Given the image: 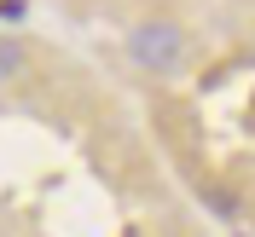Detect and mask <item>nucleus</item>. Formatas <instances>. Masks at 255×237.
Listing matches in <instances>:
<instances>
[{
  "instance_id": "f257e3e1",
  "label": "nucleus",
  "mask_w": 255,
  "mask_h": 237,
  "mask_svg": "<svg viewBox=\"0 0 255 237\" xmlns=\"http://www.w3.org/2000/svg\"><path fill=\"white\" fill-rule=\"evenodd\" d=\"M128 52H133L151 76H168V70H180V58H186V35H180L174 23H145V29L128 35Z\"/></svg>"
},
{
  "instance_id": "f03ea898",
  "label": "nucleus",
  "mask_w": 255,
  "mask_h": 237,
  "mask_svg": "<svg viewBox=\"0 0 255 237\" xmlns=\"http://www.w3.org/2000/svg\"><path fill=\"white\" fill-rule=\"evenodd\" d=\"M17 76H23V47L0 41V81H17Z\"/></svg>"
}]
</instances>
